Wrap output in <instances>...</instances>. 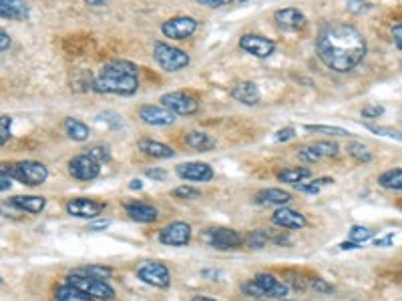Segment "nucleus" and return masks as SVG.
Here are the masks:
<instances>
[{"mask_svg": "<svg viewBox=\"0 0 402 301\" xmlns=\"http://www.w3.org/2000/svg\"><path fill=\"white\" fill-rule=\"evenodd\" d=\"M308 285H310L316 293H320V295H330V293H334V287H332L326 279H322V278L310 279V283H308Z\"/></svg>", "mask_w": 402, "mask_h": 301, "instance_id": "42", "label": "nucleus"}, {"mask_svg": "<svg viewBox=\"0 0 402 301\" xmlns=\"http://www.w3.org/2000/svg\"><path fill=\"white\" fill-rule=\"evenodd\" d=\"M366 129L374 135H382V137H388V139L402 141V133L394 131V129H388V127H374V125H366Z\"/></svg>", "mask_w": 402, "mask_h": 301, "instance_id": "43", "label": "nucleus"}, {"mask_svg": "<svg viewBox=\"0 0 402 301\" xmlns=\"http://www.w3.org/2000/svg\"><path fill=\"white\" fill-rule=\"evenodd\" d=\"M292 201V193L280 187H268L256 193V203L265 207H284Z\"/></svg>", "mask_w": 402, "mask_h": 301, "instance_id": "21", "label": "nucleus"}, {"mask_svg": "<svg viewBox=\"0 0 402 301\" xmlns=\"http://www.w3.org/2000/svg\"><path fill=\"white\" fill-rule=\"evenodd\" d=\"M360 115L364 116V118H379V116L384 115V107L379 105V103H370V105H366L360 111Z\"/></svg>", "mask_w": 402, "mask_h": 301, "instance_id": "45", "label": "nucleus"}, {"mask_svg": "<svg viewBox=\"0 0 402 301\" xmlns=\"http://www.w3.org/2000/svg\"><path fill=\"white\" fill-rule=\"evenodd\" d=\"M79 271L99 279H111V276H113V269L111 267H105V265H89V267H83Z\"/></svg>", "mask_w": 402, "mask_h": 301, "instance_id": "39", "label": "nucleus"}, {"mask_svg": "<svg viewBox=\"0 0 402 301\" xmlns=\"http://www.w3.org/2000/svg\"><path fill=\"white\" fill-rule=\"evenodd\" d=\"M139 67L131 61H109L93 81V91L99 94L133 96L139 91Z\"/></svg>", "mask_w": 402, "mask_h": 301, "instance_id": "2", "label": "nucleus"}, {"mask_svg": "<svg viewBox=\"0 0 402 301\" xmlns=\"http://www.w3.org/2000/svg\"><path fill=\"white\" fill-rule=\"evenodd\" d=\"M362 245L360 243H354V241H344L340 243V251H352V249H360Z\"/></svg>", "mask_w": 402, "mask_h": 301, "instance_id": "54", "label": "nucleus"}, {"mask_svg": "<svg viewBox=\"0 0 402 301\" xmlns=\"http://www.w3.org/2000/svg\"><path fill=\"white\" fill-rule=\"evenodd\" d=\"M379 185L388 191H402V167L384 171L379 177Z\"/></svg>", "mask_w": 402, "mask_h": 301, "instance_id": "30", "label": "nucleus"}, {"mask_svg": "<svg viewBox=\"0 0 402 301\" xmlns=\"http://www.w3.org/2000/svg\"><path fill=\"white\" fill-rule=\"evenodd\" d=\"M364 34L346 23H326L316 39V52L320 61L334 72H350L366 56Z\"/></svg>", "mask_w": 402, "mask_h": 301, "instance_id": "1", "label": "nucleus"}, {"mask_svg": "<svg viewBox=\"0 0 402 301\" xmlns=\"http://www.w3.org/2000/svg\"><path fill=\"white\" fill-rule=\"evenodd\" d=\"M65 209L71 217H77V219H97L105 211V203L89 199V197H74L67 201Z\"/></svg>", "mask_w": 402, "mask_h": 301, "instance_id": "15", "label": "nucleus"}, {"mask_svg": "<svg viewBox=\"0 0 402 301\" xmlns=\"http://www.w3.org/2000/svg\"><path fill=\"white\" fill-rule=\"evenodd\" d=\"M99 121H105V123H109L113 129H119L121 125H123V116L117 115V113H113V111H105V113H101V115L97 116Z\"/></svg>", "mask_w": 402, "mask_h": 301, "instance_id": "46", "label": "nucleus"}, {"mask_svg": "<svg viewBox=\"0 0 402 301\" xmlns=\"http://www.w3.org/2000/svg\"><path fill=\"white\" fill-rule=\"evenodd\" d=\"M153 59L167 72H179L185 67H190L191 63L190 54L185 50L173 47L169 43H163V41H157L153 45Z\"/></svg>", "mask_w": 402, "mask_h": 301, "instance_id": "5", "label": "nucleus"}, {"mask_svg": "<svg viewBox=\"0 0 402 301\" xmlns=\"http://www.w3.org/2000/svg\"><path fill=\"white\" fill-rule=\"evenodd\" d=\"M87 155L89 157H93L97 163H109L111 161V151L107 149V147H103V145H93V147H89L87 149Z\"/></svg>", "mask_w": 402, "mask_h": 301, "instance_id": "38", "label": "nucleus"}, {"mask_svg": "<svg viewBox=\"0 0 402 301\" xmlns=\"http://www.w3.org/2000/svg\"><path fill=\"white\" fill-rule=\"evenodd\" d=\"M332 183H334V179H330V177H320V179H314L310 183H298V185H294V189H298L300 193H306V195H318L322 187L332 185Z\"/></svg>", "mask_w": 402, "mask_h": 301, "instance_id": "34", "label": "nucleus"}, {"mask_svg": "<svg viewBox=\"0 0 402 301\" xmlns=\"http://www.w3.org/2000/svg\"><path fill=\"white\" fill-rule=\"evenodd\" d=\"M312 177V171L308 167H288V169H282L278 171L276 179L280 183H285V185H298V183H304L306 179Z\"/></svg>", "mask_w": 402, "mask_h": 301, "instance_id": "27", "label": "nucleus"}, {"mask_svg": "<svg viewBox=\"0 0 402 301\" xmlns=\"http://www.w3.org/2000/svg\"><path fill=\"white\" fill-rule=\"evenodd\" d=\"M280 301H290V300H280Z\"/></svg>", "mask_w": 402, "mask_h": 301, "instance_id": "61", "label": "nucleus"}, {"mask_svg": "<svg viewBox=\"0 0 402 301\" xmlns=\"http://www.w3.org/2000/svg\"><path fill=\"white\" fill-rule=\"evenodd\" d=\"M346 10L350 14H364V12L372 10V4L368 0H348L346 2Z\"/></svg>", "mask_w": 402, "mask_h": 301, "instance_id": "40", "label": "nucleus"}, {"mask_svg": "<svg viewBox=\"0 0 402 301\" xmlns=\"http://www.w3.org/2000/svg\"><path fill=\"white\" fill-rule=\"evenodd\" d=\"M0 173L26 187H41L48 179V169L39 161L0 163Z\"/></svg>", "mask_w": 402, "mask_h": 301, "instance_id": "3", "label": "nucleus"}, {"mask_svg": "<svg viewBox=\"0 0 402 301\" xmlns=\"http://www.w3.org/2000/svg\"><path fill=\"white\" fill-rule=\"evenodd\" d=\"M67 283L97 301L115 300V289L111 287V283L107 279L93 278V276H87V273L77 269V271H72V273L67 276Z\"/></svg>", "mask_w": 402, "mask_h": 301, "instance_id": "4", "label": "nucleus"}, {"mask_svg": "<svg viewBox=\"0 0 402 301\" xmlns=\"http://www.w3.org/2000/svg\"><path fill=\"white\" fill-rule=\"evenodd\" d=\"M137 149L141 151L143 155L153 157V159H173L175 157V149L165 145V143H161V141L141 139L137 143Z\"/></svg>", "mask_w": 402, "mask_h": 301, "instance_id": "25", "label": "nucleus"}, {"mask_svg": "<svg viewBox=\"0 0 402 301\" xmlns=\"http://www.w3.org/2000/svg\"><path fill=\"white\" fill-rule=\"evenodd\" d=\"M195 2L201 6H208V8H223V6L232 4L234 0H195Z\"/></svg>", "mask_w": 402, "mask_h": 301, "instance_id": "49", "label": "nucleus"}, {"mask_svg": "<svg viewBox=\"0 0 402 301\" xmlns=\"http://www.w3.org/2000/svg\"><path fill=\"white\" fill-rule=\"evenodd\" d=\"M30 17V6L26 0H0V19L23 23Z\"/></svg>", "mask_w": 402, "mask_h": 301, "instance_id": "22", "label": "nucleus"}, {"mask_svg": "<svg viewBox=\"0 0 402 301\" xmlns=\"http://www.w3.org/2000/svg\"><path fill=\"white\" fill-rule=\"evenodd\" d=\"M69 173L77 181L91 183V181L99 179V175H101V163H97L87 153H81V155H74L69 161Z\"/></svg>", "mask_w": 402, "mask_h": 301, "instance_id": "10", "label": "nucleus"}, {"mask_svg": "<svg viewBox=\"0 0 402 301\" xmlns=\"http://www.w3.org/2000/svg\"><path fill=\"white\" fill-rule=\"evenodd\" d=\"M54 300L57 301H97L89 295H85L83 291H79L77 287H72L69 283H63L57 287L54 291Z\"/></svg>", "mask_w": 402, "mask_h": 301, "instance_id": "29", "label": "nucleus"}, {"mask_svg": "<svg viewBox=\"0 0 402 301\" xmlns=\"http://www.w3.org/2000/svg\"><path fill=\"white\" fill-rule=\"evenodd\" d=\"M125 213L129 215L131 221H137V223H155L159 219L157 207H153L151 203H145V201L125 203Z\"/></svg>", "mask_w": 402, "mask_h": 301, "instance_id": "19", "label": "nucleus"}, {"mask_svg": "<svg viewBox=\"0 0 402 301\" xmlns=\"http://www.w3.org/2000/svg\"><path fill=\"white\" fill-rule=\"evenodd\" d=\"M230 94H232L234 101L241 103V105H245V107H256V105L261 101L260 89H258V85L252 83V81H241V83H237Z\"/></svg>", "mask_w": 402, "mask_h": 301, "instance_id": "23", "label": "nucleus"}, {"mask_svg": "<svg viewBox=\"0 0 402 301\" xmlns=\"http://www.w3.org/2000/svg\"><path fill=\"white\" fill-rule=\"evenodd\" d=\"M191 301H217V300H213V298H210V295H193Z\"/></svg>", "mask_w": 402, "mask_h": 301, "instance_id": "58", "label": "nucleus"}, {"mask_svg": "<svg viewBox=\"0 0 402 301\" xmlns=\"http://www.w3.org/2000/svg\"><path fill=\"white\" fill-rule=\"evenodd\" d=\"M145 175H147L149 179H153V181H159V183H163V181L167 179V171L165 169H161V167L147 169V171H145Z\"/></svg>", "mask_w": 402, "mask_h": 301, "instance_id": "47", "label": "nucleus"}, {"mask_svg": "<svg viewBox=\"0 0 402 301\" xmlns=\"http://www.w3.org/2000/svg\"><path fill=\"white\" fill-rule=\"evenodd\" d=\"M346 151H348V155L354 159L356 163H370L374 157H372V151L364 145V143H350L348 147H346Z\"/></svg>", "mask_w": 402, "mask_h": 301, "instance_id": "31", "label": "nucleus"}, {"mask_svg": "<svg viewBox=\"0 0 402 301\" xmlns=\"http://www.w3.org/2000/svg\"><path fill=\"white\" fill-rule=\"evenodd\" d=\"M10 205L30 215H41L47 207V199L43 195H17L10 199Z\"/></svg>", "mask_w": 402, "mask_h": 301, "instance_id": "24", "label": "nucleus"}, {"mask_svg": "<svg viewBox=\"0 0 402 301\" xmlns=\"http://www.w3.org/2000/svg\"><path fill=\"white\" fill-rule=\"evenodd\" d=\"M392 39H394V45H396V48L402 52V23L392 26Z\"/></svg>", "mask_w": 402, "mask_h": 301, "instance_id": "52", "label": "nucleus"}, {"mask_svg": "<svg viewBox=\"0 0 402 301\" xmlns=\"http://www.w3.org/2000/svg\"><path fill=\"white\" fill-rule=\"evenodd\" d=\"M171 195H173L175 199L193 201V199H199V197H201V191L191 185H181V187H177V189H173V191H171Z\"/></svg>", "mask_w": 402, "mask_h": 301, "instance_id": "36", "label": "nucleus"}, {"mask_svg": "<svg viewBox=\"0 0 402 301\" xmlns=\"http://www.w3.org/2000/svg\"><path fill=\"white\" fill-rule=\"evenodd\" d=\"M109 227H111V221H109V219H105V221H95V223H91V225H89V231L99 233V231L109 229Z\"/></svg>", "mask_w": 402, "mask_h": 301, "instance_id": "53", "label": "nucleus"}, {"mask_svg": "<svg viewBox=\"0 0 402 301\" xmlns=\"http://www.w3.org/2000/svg\"><path fill=\"white\" fill-rule=\"evenodd\" d=\"M159 103L169 109L175 116H191L199 113V103L195 96H191L190 93H183V91H173V93H165Z\"/></svg>", "mask_w": 402, "mask_h": 301, "instance_id": "8", "label": "nucleus"}, {"mask_svg": "<svg viewBox=\"0 0 402 301\" xmlns=\"http://www.w3.org/2000/svg\"><path fill=\"white\" fill-rule=\"evenodd\" d=\"M272 223L280 229H285V231H300L308 225V219L304 213L284 205V207H278L272 213Z\"/></svg>", "mask_w": 402, "mask_h": 301, "instance_id": "16", "label": "nucleus"}, {"mask_svg": "<svg viewBox=\"0 0 402 301\" xmlns=\"http://www.w3.org/2000/svg\"><path fill=\"white\" fill-rule=\"evenodd\" d=\"M63 127H65L67 137L72 141H77V143H85V141H89V137H91V129H89V125H87V123H83L81 118L67 116V118H65V123H63Z\"/></svg>", "mask_w": 402, "mask_h": 301, "instance_id": "26", "label": "nucleus"}, {"mask_svg": "<svg viewBox=\"0 0 402 301\" xmlns=\"http://www.w3.org/2000/svg\"><path fill=\"white\" fill-rule=\"evenodd\" d=\"M10 185H12V179H8L6 175H2V173H0V193L8 191V189H10Z\"/></svg>", "mask_w": 402, "mask_h": 301, "instance_id": "55", "label": "nucleus"}, {"mask_svg": "<svg viewBox=\"0 0 402 301\" xmlns=\"http://www.w3.org/2000/svg\"><path fill=\"white\" fill-rule=\"evenodd\" d=\"M296 137V129L294 127H284L276 133V141L278 143H285V141H292Z\"/></svg>", "mask_w": 402, "mask_h": 301, "instance_id": "48", "label": "nucleus"}, {"mask_svg": "<svg viewBox=\"0 0 402 301\" xmlns=\"http://www.w3.org/2000/svg\"><path fill=\"white\" fill-rule=\"evenodd\" d=\"M274 23L278 24L282 30H288V32H300V30L306 28L308 19L300 8L288 6V8H280V10L274 12Z\"/></svg>", "mask_w": 402, "mask_h": 301, "instance_id": "17", "label": "nucleus"}, {"mask_svg": "<svg viewBox=\"0 0 402 301\" xmlns=\"http://www.w3.org/2000/svg\"><path fill=\"white\" fill-rule=\"evenodd\" d=\"M239 48L256 59H270L276 52V43L263 34H243L239 37Z\"/></svg>", "mask_w": 402, "mask_h": 301, "instance_id": "11", "label": "nucleus"}, {"mask_svg": "<svg viewBox=\"0 0 402 301\" xmlns=\"http://www.w3.org/2000/svg\"><path fill=\"white\" fill-rule=\"evenodd\" d=\"M12 45V39H10V34L4 30V28H0V54L2 52H6L8 48Z\"/></svg>", "mask_w": 402, "mask_h": 301, "instance_id": "50", "label": "nucleus"}, {"mask_svg": "<svg viewBox=\"0 0 402 301\" xmlns=\"http://www.w3.org/2000/svg\"><path fill=\"white\" fill-rule=\"evenodd\" d=\"M241 293H245V295H252V298H265V293H263V289H261L260 285H258V281L256 279H250V281H243L241 283Z\"/></svg>", "mask_w": 402, "mask_h": 301, "instance_id": "41", "label": "nucleus"}, {"mask_svg": "<svg viewBox=\"0 0 402 301\" xmlns=\"http://www.w3.org/2000/svg\"><path fill=\"white\" fill-rule=\"evenodd\" d=\"M254 279L258 281V285L263 289L265 298L284 300L285 295H288V291H290V287L285 285L282 279L276 278L274 273H263V271H261V273H258Z\"/></svg>", "mask_w": 402, "mask_h": 301, "instance_id": "20", "label": "nucleus"}, {"mask_svg": "<svg viewBox=\"0 0 402 301\" xmlns=\"http://www.w3.org/2000/svg\"><path fill=\"white\" fill-rule=\"evenodd\" d=\"M237 2H245V0H237Z\"/></svg>", "mask_w": 402, "mask_h": 301, "instance_id": "60", "label": "nucleus"}, {"mask_svg": "<svg viewBox=\"0 0 402 301\" xmlns=\"http://www.w3.org/2000/svg\"><path fill=\"white\" fill-rule=\"evenodd\" d=\"M12 137V116L0 115V147H4Z\"/></svg>", "mask_w": 402, "mask_h": 301, "instance_id": "37", "label": "nucleus"}, {"mask_svg": "<svg viewBox=\"0 0 402 301\" xmlns=\"http://www.w3.org/2000/svg\"><path fill=\"white\" fill-rule=\"evenodd\" d=\"M308 133H322V135H330V137H350L352 133L342 129V127H330V125H306L304 127Z\"/></svg>", "mask_w": 402, "mask_h": 301, "instance_id": "33", "label": "nucleus"}, {"mask_svg": "<svg viewBox=\"0 0 402 301\" xmlns=\"http://www.w3.org/2000/svg\"><path fill=\"white\" fill-rule=\"evenodd\" d=\"M392 241H394V233H388L384 237H376L374 239V247H390Z\"/></svg>", "mask_w": 402, "mask_h": 301, "instance_id": "51", "label": "nucleus"}, {"mask_svg": "<svg viewBox=\"0 0 402 301\" xmlns=\"http://www.w3.org/2000/svg\"><path fill=\"white\" fill-rule=\"evenodd\" d=\"M340 151V147L334 141H318V143H310L298 149V159L302 163H318L320 159H328V157H336Z\"/></svg>", "mask_w": 402, "mask_h": 301, "instance_id": "13", "label": "nucleus"}, {"mask_svg": "<svg viewBox=\"0 0 402 301\" xmlns=\"http://www.w3.org/2000/svg\"><path fill=\"white\" fill-rule=\"evenodd\" d=\"M135 273H137V279L143 281L145 285H151L157 289H167L171 285V271L161 261H143Z\"/></svg>", "mask_w": 402, "mask_h": 301, "instance_id": "7", "label": "nucleus"}, {"mask_svg": "<svg viewBox=\"0 0 402 301\" xmlns=\"http://www.w3.org/2000/svg\"><path fill=\"white\" fill-rule=\"evenodd\" d=\"M191 235H193V229H191L190 223L173 221L159 231V241L167 247H185V245H190Z\"/></svg>", "mask_w": 402, "mask_h": 301, "instance_id": "12", "label": "nucleus"}, {"mask_svg": "<svg viewBox=\"0 0 402 301\" xmlns=\"http://www.w3.org/2000/svg\"><path fill=\"white\" fill-rule=\"evenodd\" d=\"M185 145L197 153H210L215 149V139L203 131H191L185 135Z\"/></svg>", "mask_w": 402, "mask_h": 301, "instance_id": "28", "label": "nucleus"}, {"mask_svg": "<svg viewBox=\"0 0 402 301\" xmlns=\"http://www.w3.org/2000/svg\"><path fill=\"white\" fill-rule=\"evenodd\" d=\"M201 239L213 247L217 251H232L243 245V235L236 229H230V227H212V229H205Z\"/></svg>", "mask_w": 402, "mask_h": 301, "instance_id": "6", "label": "nucleus"}, {"mask_svg": "<svg viewBox=\"0 0 402 301\" xmlns=\"http://www.w3.org/2000/svg\"><path fill=\"white\" fill-rule=\"evenodd\" d=\"M282 281H284L288 287H294V289H300V291H304L308 287L306 279H302L298 273H285Z\"/></svg>", "mask_w": 402, "mask_h": 301, "instance_id": "44", "label": "nucleus"}, {"mask_svg": "<svg viewBox=\"0 0 402 301\" xmlns=\"http://www.w3.org/2000/svg\"><path fill=\"white\" fill-rule=\"evenodd\" d=\"M243 243L250 249H263L270 243V233L265 229H254V231H250L248 237H243Z\"/></svg>", "mask_w": 402, "mask_h": 301, "instance_id": "32", "label": "nucleus"}, {"mask_svg": "<svg viewBox=\"0 0 402 301\" xmlns=\"http://www.w3.org/2000/svg\"><path fill=\"white\" fill-rule=\"evenodd\" d=\"M89 6H93V8H103V6H107V0H85Z\"/></svg>", "mask_w": 402, "mask_h": 301, "instance_id": "56", "label": "nucleus"}, {"mask_svg": "<svg viewBox=\"0 0 402 301\" xmlns=\"http://www.w3.org/2000/svg\"><path fill=\"white\" fill-rule=\"evenodd\" d=\"M197 26H199L197 19L188 17V14H179V17H173L161 24V34L169 41H188L195 34Z\"/></svg>", "mask_w": 402, "mask_h": 301, "instance_id": "9", "label": "nucleus"}, {"mask_svg": "<svg viewBox=\"0 0 402 301\" xmlns=\"http://www.w3.org/2000/svg\"><path fill=\"white\" fill-rule=\"evenodd\" d=\"M0 285H2V276H0Z\"/></svg>", "mask_w": 402, "mask_h": 301, "instance_id": "59", "label": "nucleus"}, {"mask_svg": "<svg viewBox=\"0 0 402 301\" xmlns=\"http://www.w3.org/2000/svg\"><path fill=\"white\" fill-rule=\"evenodd\" d=\"M139 118L149 127H171L175 123V115L163 105H141Z\"/></svg>", "mask_w": 402, "mask_h": 301, "instance_id": "18", "label": "nucleus"}, {"mask_svg": "<svg viewBox=\"0 0 402 301\" xmlns=\"http://www.w3.org/2000/svg\"><path fill=\"white\" fill-rule=\"evenodd\" d=\"M175 173H177L179 179L191 181V183H210L213 177H215L212 165L201 161L181 163V165L175 167Z\"/></svg>", "mask_w": 402, "mask_h": 301, "instance_id": "14", "label": "nucleus"}, {"mask_svg": "<svg viewBox=\"0 0 402 301\" xmlns=\"http://www.w3.org/2000/svg\"><path fill=\"white\" fill-rule=\"evenodd\" d=\"M129 189H131V191H141L143 189L141 179H133V181L129 183Z\"/></svg>", "mask_w": 402, "mask_h": 301, "instance_id": "57", "label": "nucleus"}, {"mask_svg": "<svg viewBox=\"0 0 402 301\" xmlns=\"http://www.w3.org/2000/svg\"><path fill=\"white\" fill-rule=\"evenodd\" d=\"M348 237H350V241L364 245L366 241H370V239L374 237V231H372V229H368V227H362V225H354V227H350Z\"/></svg>", "mask_w": 402, "mask_h": 301, "instance_id": "35", "label": "nucleus"}]
</instances>
